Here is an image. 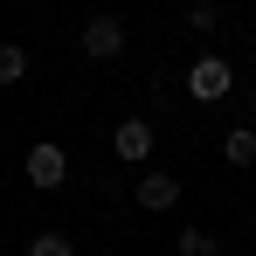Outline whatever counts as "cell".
Segmentation results:
<instances>
[{"instance_id": "cell-3", "label": "cell", "mask_w": 256, "mask_h": 256, "mask_svg": "<svg viewBox=\"0 0 256 256\" xmlns=\"http://www.w3.org/2000/svg\"><path fill=\"white\" fill-rule=\"evenodd\" d=\"M228 84H236V70H228L222 56H201V62L187 70V90H194L201 104H214V97H222V90H228Z\"/></svg>"}, {"instance_id": "cell-9", "label": "cell", "mask_w": 256, "mask_h": 256, "mask_svg": "<svg viewBox=\"0 0 256 256\" xmlns=\"http://www.w3.org/2000/svg\"><path fill=\"white\" fill-rule=\"evenodd\" d=\"M28 256H76V242H70L62 228H42V236L28 242Z\"/></svg>"}, {"instance_id": "cell-4", "label": "cell", "mask_w": 256, "mask_h": 256, "mask_svg": "<svg viewBox=\"0 0 256 256\" xmlns=\"http://www.w3.org/2000/svg\"><path fill=\"white\" fill-rule=\"evenodd\" d=\"M111 152H118L125 166H138V160H152V125H146V118H125V125L111 132Z\"/></svg>"}, {"instance_id": "cell-6", "label": "cell", "mask_w": 256, "mask_h": 256, "mask_svg": "<svg viewBox=\"0 0 256 256\" xmlns=\"http://www.w3.org/2000/svg\"><path fill=\"white\" fill-rule=\"evenodd\" d=\"M222 152H228V166H256V132H250V125H236L228 138H222Z\"/></svg>"}, {"instance_id": "cell-8", "label": "cell", "mask_w": 256, "mask_h": 256, "mask_svg": "<svg viewBox=\"0 0 256 256\" xmlns=\"http://www.w3.org/2000/svg\"><path fill=\"white\" fill-rule=\"evenodd\" d=\"M173 256H214V236L208 228H180L173 236Z\"/></svg>"}, {"instance_id": "cell-5", "label": "cell", "mask_w": 256, "mask_h": 256, "mask_svg": "<svg viewBox=\"0 0 256 256\" xmlns=\"http://www.w3.org/2000/svg\"><path fill=\"white\" fill-rule=\"evenodd\" d=\"M138 208H152V214L180 208V180H173V173H146V180H138Z\"/></svg>"}, {"instance_id": "cell-2", "label": "cell", "mask_w": 256, "mask_h": 256, "mask_svg": "<svg viewBox=\"0 0 256 256\" xmlns=\"http://www.w3.org/2000/svg\"><path fill=\"white\" fill-rule=\"evenodd\" d=\"M28 180H35L42 194H48V187H62V180H70V152L48 146V138H42V146H28Z\"/></svg>"}, {"instance_id": "cell-1", "label": "cell", "mask_w": 256, "mask_h": 256, "mask_svg": "<svg viewBox=\"0 0 256 256\" xmlns=\"http://www.w3.org/2000/svg\"><path fill=\"white\" fill-rule=\"evenodd\" d=\"M90 62H111V56H125V21L118 14H90L84 21V42H76Z\"/></svg>"}, {"instance_id": "cell-7", "label": "cell", "mask_w": 256, "mask_h": 256, "mask_svg": "<svg viewBox=\"0 0 256 256\" xmlns=\"http://www.w3.org/2000/svg\"><path fill=\"white\" fill-rule=\"evenodd\" d=\"M28 76V48L21 42H0V84H21Z\"/></svg>"}]
</instances>
